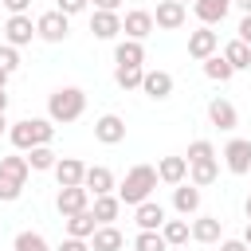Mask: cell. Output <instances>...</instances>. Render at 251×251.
Masks as SVG:
<instances>
[{"label": "cell", "instance_id": "cell-15", "mask_svg": "<svg viewBox=\"0 0 251 251\" xmlns=\"http://www.w3.org/2000/svg\"><path fill=\"white\" fill-rule=\"evenodd\" d=\"M208 122L220 126V129H235V126H239V110H235L227 98H212V102H208Z\"/></svg>", "mask_w": 251, "mask_h": 251}, {"label": "cell", "instance_id": "cell-37", "mask_svg": "<svg viewBox=\"0 0 251 251\" xmlns=\"http://www.w3.org/2000/svg\"><path fill=\"white\" fill-rule=\"evenodd\" d=\"M86 4H90V0H55V12H63V16L71 20V16H78Z\"/></svg>", "mask_w": 251, "mask_h": 251}, {"label": "cell", "instance_id": "cell-21", "mask_svg": "<svg viewBox=\"0 0 251 251\" xmlns=\"http://www.w3.org/2000/svg\"><path fill=\"white\" fill-rule=\"evenodd\" d=\"M118 212H122V200H118L114 192H110V196H94V204H90V216H94L98 227H102V224H114Z\"/></svg>", "mask_w": 251, "mask_h": 251}, {"label": "cell", "instance_id": "cell-3", "mask_svg": "<svg viewBox=\"0 0 251 251\" xmlns=\"http://www.w3.org/2000/svg\"><path fill=\"white\" fill-rule=\"evenodd\" d=\"M153 188H157V169L153 165H133L129 173H126V180L118 184V200L122 204H145L149 196H153Z\"/></svg>", "mask_w": 251, "mask_h": 251}, {"label": "cell", "instance_id": "cell-18", "mask_svg": "<svg viewBox=\"0 0 251 251\" xmlns=\"http://www.w3.org/2000/svg\"><path fill=\"white\" fill-rule=\"evenodd\" d=\"M122 247H126V235H122L114 224L94 227V235H90V251H122Z\"/></svg>", "mask_w": 251, "mask_h": 251}, {"label": "cell", "instance_id": "cell-45", "mask_svg": "<svg viewBox=\"0 0 251 251\" xmlns=\"http://www.w3.org/2000/svg\"><path fill=\"white\" fill-rule=\"evenodd\" d=\"M243 243L251 247V220H247V227H243Z\"/></svg>", "mask_w": 251, "mask_h": 251}, {"label": "cell", "instance_id": "cell-11", "mask_svg": "<svg viewBox=\"0 0 251 251\" xmlns=\"http://www.w3.org/2000/svg\"><path fill=\"white\" fill-rule=\"evenodd\" d=\"M55 180H59V188H78L82 184V176H86V165L78 161V157H63V161H55Z\"/></svg>", "mask_w": 251, "mask_h": 251}, {"label": "cell", "instance_id": "cell-16", "mask_svg": "<svg viewBox=\"0 0 251 251\" xmlns=\"http://www.w3.org/2000/svg\"><path fill=\"white\" fill-rule=\"evenodd\" d=\"M141 90L161 102V98L173 94V75H169V71H145V75H141Z\"/></svg>", "mask_w": 251, "mask_h": 251}, {"label": "cell", "instance_id": "cell-47", "mask_svg": "<svg viewBox=\"0 0 251 251\" xmlns=\"http://www.w3.org/2000/svg\"><path fill=\"white\" fill-rule=\"evenodd\" d=\"M4 86H8V75H4V71H0V90H4Z\"/></svg>", "mask_w": 251, "mask_h": 251}, {"label": "cell", "instance_id": "cell-19", "mask_svg": "<svg viewBox=\"0 0 251 251\" xmlns=\"http://www.w3.org/2000/svg\"><path fill=\"white\" fill-rule=\"evenodd\" d=\"M184 176H188V161L184 157H161V165H157V180H165V184H184Z\"/></svg>", "mask_w": 251, "mask_h": 251}, {"label": "cell", "instance_id": "cell-14", "mask_svg": "<svg viewBox=\"0 0 251 251\" xmlns=\"http://www.w3.org/2000/svg\"><path fill=\"white\" fill-rule=\"evenodd\" d=\"M94 137H98L102 145H118V141H126V122H122L118 114H102V118L94 122Z\"/></svg>", "mask_w": 251, "mask_h": 251}, {"label": "cell", "instance_id": "cell-33", "mask_svg": "<svg viewBox=\"0 0 251 251\" xmlns=\"http://www.w3.org/2000/svg\"><path fill=\"white\" fill-rule=\"evenodd\" d=\"M12 247H16V251H51V243H47L39 231H20Z\"/></svg>", "mask_w": 251, "mask_h": 251}, {"label": "cell", "instance_id": "cell-17", "mask_svg": "<svg viewBox=\"0 0 251 251\" xmlns=\"http://www.w3.org/2000/svg\"><path fill=\"white\" fill-rule=\"evenodd\" d=\"M133 220H137L141 231H161V224H165V208H161L157 200H145V204L133 208Z\"/></svg>", "mask_w": 251, "mask_h": 251}, {"label": "cell", "instance_id": "cell-34", "mask_svg": "<svg viewBox=\"0 0 251 251\" xmlns=\"http://www.w3.org/2000/svg\"><path fill=\"white\" fill-rule=\"evenodd\" d=\"M133 251H169V243L161 239V231H137Z\"/></svg>", "mask_w": 251, "mask_h": 251}, {"label": "cell", "instance_id": "cell-10", "mask_svg": "<svg viewBox=\"0 0 251 251\" xmlns=\"http://www.w3.org/2000/svg\"><path fill=\"white\" fill-rule=\"evenodd\" d=\"M216 47H220V35H216L212 27H196V31L188 35V55H192V59H200V63H204V59H212V55H216Z\"/></svg>", "mask_w": 251, "mask_h": 251}, {"label": "cell", "instance_id": "cell-2", "mask_svg": "<svg viewBox=\"0 0 251 251\" xmlns=\"http://www.w3.org/2000/svg\"><path fill=\"white\" fill-rule=\"evenodd\" d=\"M8 137H12V145H16L20 153H31V149H39V145H51L55 122H47V118H24V122H16V126L8 129Z\"/></svg>", "mask_w": 251, "mask_h": 251}, {"label": "cell", "instance_id": "cell-46", "mask_svg": "<svg viewBox=\"0 0 251 251\" xmlns=\"http://www.w3.org/2000/svg\"><path fill=\"white\" fill-rule=\"evenodd\" d=\"M243 212H247V220H251V196H247V200H243Z\"/></svg>", "mask_w": 251, "mask_h": 251}, {"label": "cell", "instance_id": "cell-31", "mask_svg": "<svg viewBox=\"0 0 251 251\" xmlns=\"http://www.w3.org/2000/svg\"><path fill=\"white\" fill-rule=\"evenodd\" d=\"M55 149L51 145H39V149H31L27 153V169H35V173H47V169H55Z\"/></svg>", "mask_w": 251, "mask_h": 251}, {"label": "cell", "instance_id": "cell-27", "mask_svg": "<svg viewBox=\"0 0 251 251\" xmlns=\"http://www.w3.org/2000/svg\"><path fill=\"white\" fill-rule=\"evenodd\" d=\"M94 227H98V224H94L90 208H86V212H78V216H67V235H71V239H90V235H94Z\"/></svg>", "mask_w": 251, "mask_h": 251}, {"label": "cell", "instance_id": "cell-22", "mask_svg": "<svg viewBox=\"0 0 251 251\" xmlns=\"http://www.w3.org/2000/svg\"><path fill=\"white\" fill-rule=\"evenodd\" d=\"M188 231H192L196 243H216L220 231H224V220H216V216H200V220L188 224Z\"/></svg>", "mask_w": 251, "mask_h": 251}, {"label": "cell", "instance_id": "cell-49", "mask_svg": "<svg viewBox=\"0 0 251 251\" xmlns=\"http://www.w3.org/2000/svg\"><path fill=\"white\" fill-rule=\"evenodd\" d=\"M176 4H188V0H176ZM192 4H196V0H192Z\"/></svg>", "mask_w": 251, "mask_h": 251}, {"label": "cell", "instance_id": "cell-32", "mask_svg": "<svg viewBox=\"0 0 251 251\" xmlns=\"http://www.w3.org/2000/svg\"><path fill=\"white\" fill-rule=\"evenodd\" d=\"M204 75H208L212 82H227L235 71L227 67V59H224V55H212V59H204Z\"/></svg>", "mask_w": 251, "mask_h": 251}, {"label": "cell", "instance_id": "cell-24", "mask_svg": "<svg viewBox=\"0 0 251 251\" xmlns=\"http://www.w3.org/2000/svg\"><path fill=\"white\" fill-rule=\"evenodd\" d=\"M114 63H118V67H141V63H145V47H141L137 39H122V43L114 47Z\"/></svg>", "mask_w": 251, "mask_h": 251}, {"label": "cell", "instance_id": "cell-23", "mask_svg": "<svg viewBox=\"0 0 251 251\" xmlns=\"http://www.w3.org/2000/svg\"><path fill=\"white\" fill-rule=\"evenodd\" d=\"M227 8H231V0H196V4H192V12L200 16V24H204V27L220 24V20L227 16Z\"/></svg>", "mask_w": 251, "mask_h": 251}, {"label": "cell", "instance_id": "cell-35", "mask_svg": "<svg viewBox=\"0 0 251 251\" xmlns=\"http://www.w3.org/2000/svg\"><path fill=\"white\" fill-rule=\"evenodd\" d=\"M184 161H188V165H196V161H216L212 141H204V137H200V141H192V145H188V153H184Z\"/></svg>", "mask_w": 251, "mask_h": 251}, {"label": "cell", "instance_id": "cell-1", "mask_svg": "<svg viewBox=\"0 0 251 251\" xmlns=\"http://www.w3.org/2000/svg\"><path fill=\"white\" fill-rule=\"evenodd\" d=\"M82 110H86V90H78V86H59L47 98V122H55V126L78 122Z\"/></svg>", "mask_w": 251, "mask_h": 251}, {"label": "cell", "instance_id": "cell-42", "mask_svg": "<svg viewBox=\"0 0 251 251\" xmlns=\"http://www.w3.org/2000/svg\"><path fill=\"white\" fill-rule=\"evenodd\" d=\"M220 251H247V243H243V239H224Z\"/></svg>", "mask_w": 251, "mask_h": 251}, {"label": "cell", "instance_id": "cell-9", "mask_svg": "<svg viewBox=\"0 0 251 251\" xmlns=\"http://www.w3.org/2000/svg\"><path fill=\"white\" fill-rule=\"evenodd\" d=\"M184 4H176V0H161L157 4V12H153V27H165V31H176V27H184Z\"/></svg>", "mask_w": 251, "mask_h": 251}, {"label": "cell", "instance_id": "cell-20", "mask_svg": "<svg viewBox=\"0 0 251 251\" xmlns=\"http://www.w3.org/2000/svg\"><path fill=\"white\" fill-rule=\"evenodd\" d=\"M90 31H94V39H114L122 31V16L118 12H94L90 16Z\"/></svg>", "mask_w": 251, "mask_h": 251}, {"label": "cell", "instance_id": "cell-4", "mask_svg": "<svg viewBox=\"0 0 251 251\" xmlns=\"http://www.w3.org/2000/svg\"><path fill=\"white\" fill-rule=\"evenodd\" d=\"M27 157H20V153H12V157H4L0 161V200L4 204H12V200H20V192H24V184H27Z\"/></svg>", "mask_w": 251, "mask_h": 251}, {"label": "cell", "instance_id": "cell-50", "mask_svg": "<svg viewBox=\"0 0 251 251\" xmlns=\"http://www.w3.org/2000/svg\"><path fill=\"white\" fill-rule=\"evenodd\" d=\"M247 176H251V169H247Z\"/></svg>", "mask_w": 251, "mask_h": 251}, {"label": "cell", "instance_id": "cell-43", "mask_svg": "<svg viewBox=\"0 0 251 251\" xmlns=\"http://www.w3.org/2000/svg\"><path fill=\"white\" fill-rule=\"evenodd\" d=\"M231 4H239V8H243V16H251V0H231Z\"/></svg>", "mask_w": 251, "mask_h": 251}, {"label": "cell", "instance_id": "cell-28", "mask_svg": "<svg viewBox=\"0 0 251 251\" xmlns=\"http://www.w3.org/2000/svg\"><path fill=\"white\" fill-rule=\"evenodd\" d=\"M224 59H227L231 71H247V67H251V47L239 43V39H231V43L224 47Z\"/></svg>", "mask_w": 251, "mask_h": 251}, {"label": "cell", "instance_id": "cell-13", "mask_svg": "<svg viewBox=\"0 0 251 251\" xmlns=\"http://www.w3.org/2000/svg\"><path fill=\"white\" fill-rule=\"evenodd\" d=\"M122 31H126V39H145L149 31H153V12H145V8H133V12H126V20H122Z\"/></svg>", "mask_w": 251, "mask_h": 251}, {"label": "cell", "instance_id": "cell-36", "mask_svg": "<svg viewBox=\"0 0 251 251\" xmlns=\"http://www.w3.org/2000/svg\"><path fill=\"white\" fill-rule=\"evenodd\" d=\"M16 67H20V51L4 43V47H0V71H4V75H12Z\"/></svg>", "mask_w": 251, "mask_h": 251}, {"label": "cell", "instance_id": "cell-48", "mask_svg": "<svg viewBox=\"0 0 251 251\" xmlns=\"http://www.w3.org/2000/svg\"><path fill=\"white\" fill-rule=\"evenodd\" d=\"M4 129H8V118H4V114H0V133H4Z\"/></svg>", "mask_w": 251, "mask_h": 251}, {"label": "cell", "instance_id": "cell-29", "mask_svg": "<svg viewBox=\"0 0 251 251\" xmlns=\"http://www.w3.org/2000/svg\"><path fill=\"white\" fill-rule=\"evenodd\" d=\"M188 220H165L161 224V239L169 243V247H180V243H188Z\"/></svg>", "mask_w": 251, "mask_h": 251}, {"label": "cell", "instance_id": "cell-40", "mask_svg": "<svg viewBox=\"0 0 251 251\" xmlns=\"http://www.w3.org/2000/svg\"><path fill=\"white\" fill-rule=\"evenodd\" d=\"M94 4V12H118L122 8V0H90Z\"/></svg>", "mask_w": 251, "mask_h": 251}, {"label": "cell", "instance_id": "cell-25", "mask_svg": "<svg viewBox=\"0 0 251 251\" xmlns=\"http://www.w3.org/2000/svg\"><path fill=\"white\" fill-rule=\"evenodd\" d=\"M173 208H176L180 216L200 212V188H196V184H176V192H173Z\"/></svg>", "mask_w": 251, "mask_h": 251}, {"label": "cell", "instance_id": "cell-8", "mask_svg": "<svg viewBox=\"0 0 251 251\" xmlns=\"http://www.w3.org/2000/svg\"><path fill=\"white\" fill-rule=\"evenodd\" d=\"M55 208H59V216L67 220V216H78V212H86L90 208V192L78 184V188H59V200H55Z\"/></svg>", "mask_w": 251, "mask_h": 251}, {"label": "cell", "instance_id": "cell-30", "mask_svg": "<svg viewBox=\"0 0 251 251\" xmlns=\"http://www.w3.org/2000/svg\"><path fill=\"white\" fill-rule=\"evenodd\" d=\"M141 75H145V67H114V82L122 90H141Z\"/></svg>", "mask_w": 251, "mask_h": 251}, {"label": "cell", "instance_id": "cell-12", "mask_svg": "<svg viewBox=\"0 0 251 251\" xmlns=\"http://www.w3.org/2000/svg\"><path fill=\"white\" fill-rule=\"evenodd\" d=\"M82 188H86L90 196H110V192H114V173H110L106 165H86Z\"/></svg>", "mask_w": 251, "mask_h": 251}, {"label": "cell", "instance_id": "cell-38", "mask_svg": "<svg viewBox=\"0 0 251 251\" xmlns=\"http://www.w3.org/2000/svg\"><path fill=\"white\" fill-rule=\"evenodd\" d=\"M12 16H27V8H31V0H0Z\"/></svg>", "mask_w": 251, "mask_h": 251}, {"label": "cell", "instance_id": "cell-26", "mask_svg": "<svg viewBox=\"0 0 251 251\" xmlns=\"http://www.w3.org/2000/svg\"><path fill=\"white\" fill-rule=\"evenodd\" d=\"M216 176H220V165H216V161H196V165H188V184H196V188L216 184Z\"/></svg>", "mask_w": 251, "mask_h": 251}, {"label": "cell", "instance_id": "cell-7", "mask_svg": "<svg viewBox=\"0 0 251 251\" xmlns=\"http://www.w3.org/2000/svg\"><path fill=\"white\" fill-rule=\"evenodd\" d=\"M35 39V24H31V16H8V24H4V43L8 47H27Z\"/></svg>", "mask_w": 251, "mask_h": 251}, {"label": "cell", "instance_id": "cell-6", "mask_svg": "<svg viewBox=\"0 0 251 251\" xmlns=\"http://www.w3.org/2000/svg\"><path fill=\"white\" fill-rule=\"evenodd\" d=\"M67 31H71V24H67V16H63V12H43V16L35 20V35H39V39H47V43H63V39H67Z\"/></svg>", "mask_w": 251, "mask_h": 251}, {"label": "cell", "instance_id": "cell-5", "mask_svg": "<svg viewBox=\"0 0 251 251\" xmlns=\"http://www.w3.org/2000/svg\"><path fill=\"white\" fill-rule=\"evenodd\" d=\"M224 165H227V173L247 176V169H251V141L247 137H231L224 145Z\"/></svg>", "mask_w": 251, "mask_h": 251}, {"label": "cell", "instance_id": "cell-39", "mask_svg": "<svg viewBox=\"0 0 251 251\" xmlns=\"http://www.w3.org/2000/svg\"><path fill=\"white\" fill-rule=\"evenodd\" d=\"M55 251H90V243H86V239H71V235H67Z\"/></svg>", "mask_w": 251, "mask_h": 251}, {"label": "cell", "instance_id": "cell-44", "mask_svg": "<svg viewBox=\"0 0 251 251\" xmlns=\"http://www.w3.org/2000/svg\"><path fill=\"white\" fill-rule=\"evenodd\" d=\"M8 110V90H0V114Z\"/></svg>", "mask_w": 251, "mask_h": 251}, {"label": "cell", "instance_id": "cell-41", "mask_svg": "<svg viewBox=\"0 0 251 251\" xmlns=\"http://www.w3.org/2000/svg\"><path fill=\"white\" fill-rule=\"evenodd\" d=\"M239 43H247V47H251V16H243V20H239Z\"/></svg>", "mask_w": 251, "mask_h": 251}]
</instances>
